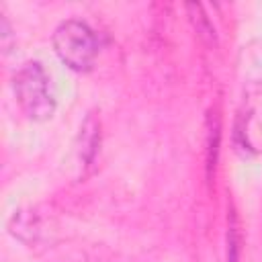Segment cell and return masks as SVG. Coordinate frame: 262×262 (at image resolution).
Segmentation results:
<instances>
[{
	"mask_svg": "<svg viewBox=\"0 0 262 262\" xmlns=\"http://www.w3.org/2000/svg\"><path fill=\"white\" fill-rule=\"evenodd\" d=\"M219 137H221V127H219V117L215 113L209 115V127H207V176L211 178L215 164H217V151H219Z\"/></svg>",
	"mask_w": 262,
	"mask_h": 262,
	"instance_id": "5b68a950",
	"label": "cell"
},
{
	"mask_svg": "<svg viewBox=\"0 0 262 262\" xmlns=\"http://www.w3.org/2000/svg\"><path fill=\"white\" fill-rule=\"evenodd\" d=\"M53 49L57 57L76 72H88L98 53V45L92 29L76 18H70L55 29Z\"/></svg>",
	"mask_w": 262,
	"mask_h": 262,
	"instance_id": "6da1fadb",
	"label": "cell"
},
{
	"mask_svg": "<svg viewBox=\"0 0 262 262\" xmlns=\"http://www.w3.org/2000/svg\"><path fill=\"white\" fill-rule=\"evenodd\" d=\"M186 10H188L190 23L194 25L199 37H201L205 43L213 45V43H215V29H213V23L209 20V16L205 14L203 6H201V4H194V2H188V4H186Z\"/></svg>",
	"mask_w": 262,
	"mask_h": 262,
	"instance_id": "277c9868",
	"label": "cell"
},
{
	"mask_svg": "<svg viewBox=\"0 0 262 262\" xmlns=\"http://www.w3.org/2000/svg\"><path fill=\"white\" fill-rule=\"evenodd\" d=\"M98 141H100L98 123L90 115L86 119V123L82 125V133H80V156H82L84 164H92V160L96 156V149H98Z\"/></svg>",
	"mask_w": 262,
	"mask_h": 262,
	"instance_id": "3957f363",
	"label": "cell"
},
{
	"mask_svg": "<svg viewBox=\"0 0 262 262\" xmlns=\"http://www.w3.org/2000/svg\"><path fill=\"white\" fill-rule=\"evenodd\" d=\"M237 254H239L237 223H235V215L231 211V215H229V231H227V262H237Z\"/></svg>",
	"mask_w": 262,
	"mask_h": 262,
	"instance_id": "8992f818",
	"label": "cell"
},
{
	"mask_svg": "<svg viewBox=\"0 0 262 262\" xmlns=\"http://www.w3.org/2000/svg\"><path fill=\"white\" fill-rule=\"evenodd\" d=\"M49 78L39 63H27L12 80L16 100L25 115L33 121H45L55 111V98L49 88Z\"/></svg>",
	"mask_w": 262,
	"mask_h": 262,
	"instance_id": "7a4b0ae2",
	"label": "cell"
}]
</instances>
